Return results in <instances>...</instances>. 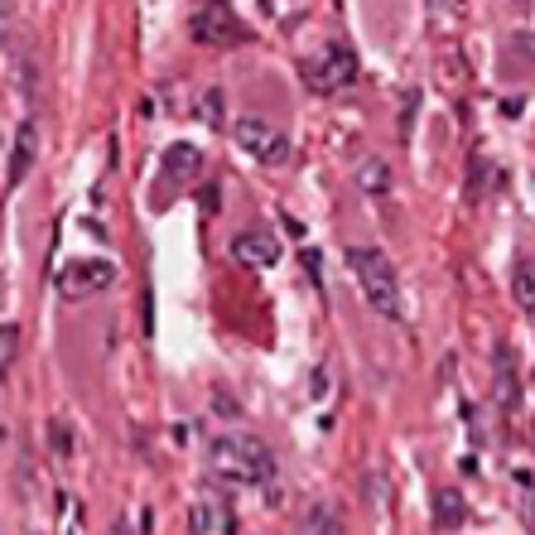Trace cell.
<instances>
[{
	"instance_id": "1",
	"label": "cell",
	"mask_w": 535,
	"mask_h": 535,
	"mask_svg": "<svg viewBox=\"0 0 535 535\" xmlns=\"http://www.w3.org/2000/svg\"><path fill=\"white\" fill-rule=\"evenodd\" d=\"M348 270L357 280V295L367 299V309L381 319L401 323L405 319V295H401V275L391 266V256L381 246H348Z\"/></svg>"
},
{
	"instance_id": "2",
	"label": "cell",
	"mask_w": 535,
	"mask_h": 535,
	"mask_svg": "<svg viewBox=\"0 0 535 535\" xmlns=\"http://www.w3.org/2000/svg\"><path fill=\"white\" fill-rule=\"evenodd\" d=\"M208 473H217V478H227V482L261 487V482L275 478V458L251 434H222V439L208 444Z\"/></svg>"
},
{
	"instance_id": "3",
	"label": "cell",
	"mask_w": 535,
	"mask_h": 535,
	"mask_svg": "<svg viewBox=\"0 0 535 535\" xmlns=\"http://www.w3.org/2000/svg\"><path fill=\"white\" fill-rule=\"evenodd\" d=\"M232 140L241 145V155H251L256 164H285L290 160V135L280 126H270L261 116H241L232 126Z\"/></svg>"
},
{
	"instance_id": "4",
	"label": "cell",
	"mask_w": 535,
	"mask_h": 535,
	"mask_svg": "<svg viewBox=\"0 0 535 535\" xmlns=\"http://www.w3.org/2000/svg\"><path fill=\"white\" fill-rule=\"evenodd\" d=\"M299 78L309 82L314 92H338V87H348L357 78V58H352L348 44H328V49H319L314 58L299 63Z\"/></svg>"
},
{
	"instance_id": "5",
	"label": "cell",
	"mask_w": 535,
	"mask_h": 535,
	"mask_svg": "<svg viewBox=\"0 0 535 535\" xmlns=\"http://www.w3.org/2000/svg\"><path fill=\"white\" fill-rule=\"evenodd\" d=\"M111 280H116V266H111V261L82 256V261H68V266L58 270V295L63 299L102 295V290H111Z\"/></svg>"
},
{
	"instance_id": "6",
	"label": "cell",
	"mask_w": 535,
	"mask_h": 535,
	"mask_svg": "<svg viewBox=\"0 0 535 535\" xmlns=\"http://www.w3.org/2000/svg\"><path fill=\"white\" fill-rule=\"evenodd\" d=\"M232 256H237L241 266L266 270V266L280 261V241L270 237L266 227H256V232H237V237H232Z\"/></svg>"
},
{
	"instance_id": "7",
	"label": "cell",
	"mask_w": 535,
	"mask_h": 535,
	"mask_svg": "<svg viewBox=\"0 0 535 535\" xmlns=\"http://www.w3.org/2000/svg\"><path fill=\"white\" fill-rule=\"evenodd\" d=\"M193 39L198 44H237L241 39V29L237 20H232V10H222V5H208V10H198L193 15Z\"/></svg>"
},
{
	"instance_id": "8",
	"label": "cell",
	"mask_w": 535,
	"mask_h": 535,
	"mask_svg": "<svg viewBox=\"0 0 535 535\" xmlns=\"http://www.w3.org/2000/svg\"><path fill=\"white\" fill-rule=\"evenodd\" d=\"M34 145H39V135H34V121H20V135H15V145H10V169H5V188H15L20 179L29 174V164H34Z\"/></svg>"
},
{
	"instance_id": "9",
	"label": "cell",
	"mask_w": 535,
	"mask_h": 535,
	"mask_svg": "<svg viewBox=\"0 0 535 535\" xmlns=\"http://www.w3.org/2000/svg\"><path fill=\"white\" fill-rule=\"evenodd\" d=\"M295 535H343V516L328 502H309L299 511V531Z\"/></svg>"
},
{
	"instance_id": "10",
	"label": "cell",
	"mask_w": 535,
	"mask_h": 535,
	"mask_svg": "<svg viewBox=\"0 0 535 535\" xmlns=\"http://www.w3.org/2000/svg\"><path fill=\"white\" fill-rule=\"evenodd\" d=\"M511 295L521 304V314L535 319V256H516V266H511Z\"/></svg>"
},
{
	"instance_id": "11",
	"label": "cell",
	"mask_w": 535,
	"mask_h": 535,
	"mask_svg": "<svg viewBox=\"0 0 535 535\" xmlns=\"http://www.w3.org/2000/svg\"><path fill=\"white\" fill-rule=\"evenodd\" d=\"M434 521H439L444 531H458V526L468 521V502H463V492H454V487H444V492L434 497Z\"/></svg>"
},
{
	"instance_id": "12",
	"label": "cell",
	"mask_w": 535,
	"mask_h": 535,
	"mask_svg": "<svg viewBox=\"0 0 535 535\" xmlns=\"http://www.w3.org/2000/svg\"><path fill=\"white\" fill-rule=\"evenodd\" d=\"M516 362H511V348H497V401L502 410H516Z\"/></svg>"
},
{
	"instance_id": "13",
	"label": "cell",
	"mask_w": 535,
	"mask_h": 535,
	"mask_svg": "<svg viewBox=\"0 0 535 535\" xmlns=\"http://www.w3.org/2000/svg\"><path fill=\"white\" fill-rule=\"evenodd\" d=\"M198 160H203V155H198V145H169V150H164V169H169V174H179V179L198 174Z\"/></svg>"
},
{
	"instance_id": "14",
	"label": "cell",
	"mask_w": 535,
	"mask_h": 535,
	"mask_svg": "<svg viewBox=\"0 0 535 535\" xmlns=\"http://www.w3.org/2000/svg\"><path fill=\"white\" fill-rule=\"evenodd\" d=\"M357 188L381 198V193L391 188V174H386V164H381V160H362V164H357Z\"/></svg>"
},
{
	"instance_id": "15",
	"label": "cell",
	"mask_w": 535,
	"mask_h": 535,
	"mask_svg": "<svg viewBox=\"0 0 535 535\" xmlns=\"http://www.w3.org/2000/svg\"><path fill=\"white\" fill-rule=\"evenodd\" d=\"M198 116H203V121H222V92H203V102H198Z\"/></svg>"
},
{
	"instance_id": "16",
	"label": "cell",
	"mask_w": 535,
	"mask_h": 535,
	"mask_svg": "<svg viewBox=\"0 0 535 535\" xmlns=\"http://www.w3.org/2000/svg\"><path fill=\"white\" fill-rule=\"evenodd\" d=\"M511 44H516V54H521V49H526V58H531V63H535V34H516V39H511Z\"/></svg>"
},
{
	"instance_id": "17",
	"label": "cell",
	"mask_w": 535,
	"mask_h": 535,
	"mask_svg": "<svg viewBox=\"0 0 535 535\" xmlns=\"http://www.w3.org/2000/svg\"><path fill=\"white\" fill-rule=\"evenodd\" d=\"M15 362V323H5V367Z\"/></svg>"
},
{
	"instance_id": "18",
	"label": "cell",
	"mask_w": 535,
	"mask_h": 535,
	"mask_svg": "<svg viewBox=\"0 0 535 535\" xmlns=\"http://www.w3.org/2000/svg\"><path fill=\"white\" fill-rule=\"evenodd\" d=\"M49 434H54V439H49V444H54V449H58V454H68V429H49Z\"/></svg>"
},
{
	"instance_id": "19",
	"label": "cell",
	"mask_w": 535,
	"mask_h": 535,
	"mask_svg": "<svg viewBox=\"0 0 535 535\" xmlns=\"http://www.w3.org/2000/svg\"><path fill=\"white\" fill-rule=\"evenodd\" d=\"M429 10H434V15H449V10H458V0H429Z\"/></svg>"
},
{
	"instance_id": "20",
	"label": "cell",
	"mask_w": 535,
	"mask_h": 535,
	"mask_svg": "<svg viewBox=\"0 0 535 535\" xmlns=\"http://www.w3.org/2000/svg\"><path fill=\"white\" fill-rule=\"evenodd\" d=\"M323 381H328V367H319V372H314V401H323Z\"/></svg>"
},
{
	"instance_id": "21",
	"label": "cell",
	"mask_w": 535,
	"mask_h": 535,
	"mask_svg": "<svg viewBox=\"0 0 535 535\" xmlns=\"http://www.w3.org/2000/svg\"><path fill=\"white\" fill-rule=\"evenodd\" d=\"M111 535H126V531H111Z\"/></svg>"
}]
</instances>
